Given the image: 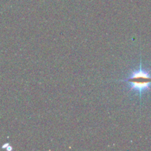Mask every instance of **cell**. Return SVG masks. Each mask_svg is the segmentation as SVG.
Here are the masks:
<instances>
[{
	"label": "cell",
	"mask_w": 151,
	"mask_h": 151,
	"mask_svg": "<svg viewBox=\"0 0 151 151\" xmlns=\"http://www.w3.org/2000/svg\"><path fill=\"white\" fill-rule=\"evenodd\" d=\"M119 81L126 82L131 84L130 91L136 90L138 91L140 98L142 97V94L145 90H150L151 85V75L147 71L142 69V59H140L139 69L137 71H134L131 73V77L125 80H120Z\"/></svg>",
	"instance_id": "cell-1"
}]
</instances>
